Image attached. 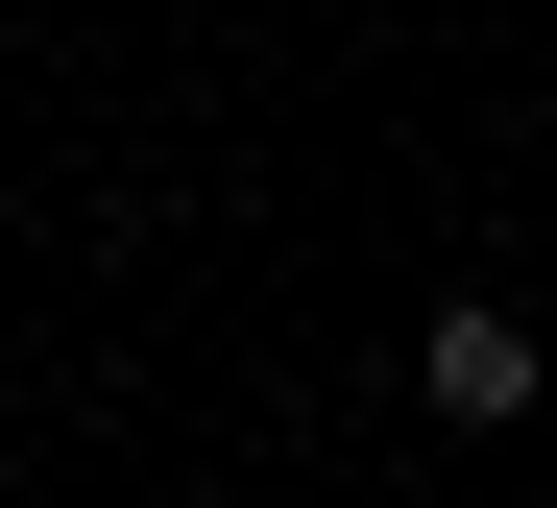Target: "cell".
Segmentation results:
<instances>
[{
    "label": "cell",
    "mask_w": 557,
    "mask_h": 508,
    "mask_svg": "<svg viewBox=\"0 0 557 508\" xmlns=\"http://www.w3.org/2000/svg\"><path fill=\"white\" fill-rule=\"evenodd\" d=\"M412 387H436L460 436H509L533 412V315H509V290H436V315H412Z\"/></svg>",
    "instance_id": "obj_1"
}]
</instances>
